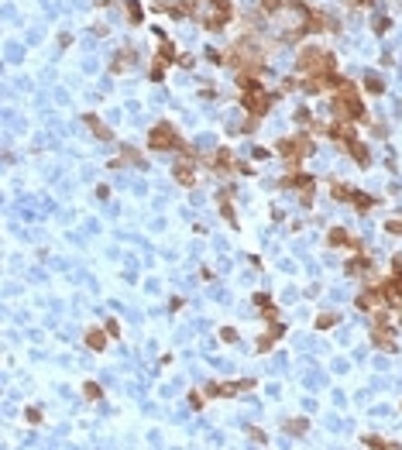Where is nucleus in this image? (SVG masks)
Returning a JSON list of instances; mask_svg holds the SVG:
<instances>
[{
  "instance_id": "nucleus-11",
  "label": "nucleus",
  "mask_w": 402,
  "mask_h": 450,
  "mask_svg": "<svg viewBox=\"0 0 402 450\" xmlns=\"http://www.w3.org/2000/svg\"><path fill=\"white\" fill-rule=\"evenodd\" d=\"M86 395H90V399H100V389H96L93 382H90V385H86Z\"/></svg>"
},
{
  "instance_id": "nucleus-12",
  "label": "nucleus",
  "mask_w": 402,
  "mask_h": 450,
  "mask_svg": "<svg viewBox=\"0 0 402 450\" xmlns=\"http://www.w3.org/2000/svg\"><path fill=\"white\" fill-rule=\"evenodd\" d=\"M388 231H392V234H402V223H388Z\"/></svg>"
},
{
  "instance_id": "nucleus-3",
  "label": "nucleus",
  "mask_w": 402,
  "mask_h": 450,
  "mask_svg": "<svg viewBox=\"0 0 402 450\" xmlns=\"http://www.w3.org/2000/svg\"><path fill=\"white\" fill-rule=\"evenodd\" d=\"M279 152H282V155H286L289 162L296 165V158H303V155H309V152H313V141H309L306 134H299L296 141H282V144H279Z\"/></svg>"
},
{
  "instance_id": "nucleus-8",
  "label": "nucleus",
  "mask_w": 402,
  "mask_h": 450,
  "mask_svg": "<svg viewBox=\"0 0 402 450\" xmlns=\"http://www.w3.org/2000/svg\"><path fill=\"white\" fill-rule=\"evenodd\" d=\"M364 83H368V90H371V93H382V90H385V83H382L378 76H368Z\"/></svg>"
},
{
  "instance_id": "nucleus-4",
  "label": "nucleus",
  "mask_w": 402,
  "mask_h": 450,
  "mask_svg": "<svg viewBox=\"0 0 402 450\" xmlns=\"http://www.w3.org/2000/svg\"><path fill=\"white\" fill-rule=\"evenodd\" d=\"M344 144H347V152H351V155L358 158L361 165H368V148H364V144L358 141V137H351V141H344Z\"/></svg>"
},
{
  "instance_id": "nucleus-9",
  "label": "nucleus",
  "mask_w": 402,
  "mask_h": 450,
  "mask_svg": "<svg viewBox=\"0 0 402 450\" xmlns=\"http://www.w3.org/2000/svg\"><path fill=\"white\" fill-rule=\"evenodd\" d=\"M286 430L289 433H303V430H306V419H299V423H286Z\"/></svg>"
},
{
  "instance_id": "nucleus-6",
  "label": "nucleus",
  "mask_w": 402,
  "mask_h": 450,
  "mask_svg": "<svg viewBox=\"0 0 402 450\" xmlns=\"http://www.w3.org/2000/svg\"><path fill=\"white\" fill-rule=\"evenodd\" d=\"M83 120H86V124H90V127H93V131H96V134H100V137H103V141H110V131H107V127H103V124L96 120V114H86V117H83Z\"/></svg>"
},
{
  "instance_id": "nucleus-2",
  "label": "nucleus",
  "mask_w": 402,
  "mask_h": 450,
  "mask_svg": "<svg viewBox=\"0 0 402 450\" xmlns=\"http://www.w3.org/2000/svg\"><path fill=\"white\" fill-rule=\"evenodd\" d=\"M148 144H152L155 152H186V141L175 134L172 124H155L152 127V137H148Z\"/></svg>"
},
{
  "instance_id": "nucleus-5",
  "label": "nucleus",
  "mask_w": 402,
  "mask_h": 450,
  "mask_svg": "<svg viewBox=\"0 0 402 450\" xmlns=\"http://www.w3.org/2000/svg\"><path fill=\"white\" fill-rule=\"evenodd\" d=\"M175 179H179V182H182V186H192V165L189 169H186V162H179V165H175Z\"/></svg>"
},
{
  "instance_id": "nucleus-7",
  "label": "nucleus",
  "mask_w": 402,
  "mask_h": 450,
  "mask_svg": "<svg viewBox=\"0 0 402 450\" xmlns=\"http://www.w3.org/2000/svg\"><path fill=\"white\" fill-rule=\"evenodd\" d=\"M86 344H90L93 351H100V347H107V337H103V333H96V330H90V333H86Z\"/></svg>"
},
{
  "instance_id": "nucleus-10",
  "label": "nucleus",
  "mask_w": 402,
  "mask_h": 450,
  "mask_svg": "<svg viewBox=\"0 0 402 450\" xmlns=\"http://www.w3.org/2000/svg\"><path fill=\"white\" fill-rule=\"evenodd\" d=\"M344 241H347L344 231H330V244H344Z\"/></svg>"
},
{
  "instance_id": "nucleus-1",
  "label": "nucleus",
  "mask_w": 402,
  "mask_h": 450,
  "mask_svg": "<svg viewBox=\"0 0 402 450\" xmlns=\"http://www.w3.org/2000/svg\"><path fill=\"white\" fill-rule=\"evenodd\" d=\"M333 65H337V59H333L330 52H320V48H309V52L299 55V72L309 76V79L330 76V72H333Z\"/></svg>"
}]
</instances>
